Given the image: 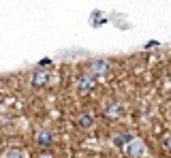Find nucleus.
<instances>
[{"instance_id":"1","label":"nucleus","mask_w":171,"mask_h":158,"mask_svg":"<svg viewBox=\"0 0 171 158\" xmlns=\"http://www.w3.org/2000/svg\"><path fill=\"white\" fill-rule=\"evenodd\" d=\"M143 152H146V150H143V143H141V141H133V143L128 145V154H131V156H143Z\"/></svg>"},{"instance_id":"2","label":"nucleus","mask_w":171,"mask_h":158,"mask_svg":"<svg viewBox=\"0 0 171 158\" xmlns=\"http://www.w3.org/2000/svg\"><path fill=\"white\" fill-rule=\"evenodd\" d=\"M49 139H51V137H49V133H43V135H39V141H41L43 145H45V143H49Z\"/></svg>"},{"instance_id":"3","label":"nucleus","mask_w":171,"mask_h":158,"mask_svg":"<svg viewBox=\"0 0 171 158\" xmlns=\"http://www.w3.org/2000/svg\"><path fill=\"white\" fill-rule=\"evenodd\" d=\"M7 158H22V154H19L17 150H11V152L7 154Z\"/></svg>"},{"instance_id":"4","label":"nucleus","mask_w":171,"mask_h":158,"mask_svg":"<svg viewBox=\"0 0 171 158\" xmlns=\"http://www.w3.org/2000/svg\"><path fill=\"white\" fill-rule=\"evenodd\" d=\"M81 124H84V126H90V124H92V120H90V118H88V115H84V118H81Z\"/></svg>"},{"instance_id":"5","label":"nucleus","mask_w":171,"mask_h":158,"mask_svg":"<svg viewBox=\"0 0 171 158\" xmlns=\"http://www.w3.org/2000/svg\"><path fill=\"white\" fill-rule=\"evenodd\" d=\"M43 158H51V156H43Z\"/></svg>"}]
</instances>
